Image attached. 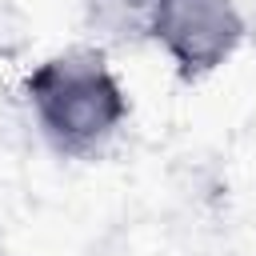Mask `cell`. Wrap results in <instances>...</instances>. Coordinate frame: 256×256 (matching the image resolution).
Returning <instances> with one entry per match:
<instances>
[{
	"label": "cell",
	"instance_id": "1",
	"mask_svg": "<svg viewBox=\"0 0 256 256\" xmlns=\"http://www.w3.org/2000/svg\"><path fill=\"white\" fill-rule=\"evenodd\" d=\"M36 136L64 160L100 156L128 124V88L100 44H72L36 60L20 80Z\"/></svg>",
	"mask_w": 256,
	"mask_h": 256
},
{
	"label": "cell",
	"instance_id": "2",
	"mask_svg": "<svg viewBox=\"0 0 256 256\" xmlns=\"http://www.w3.org/2000/svg\"><path fill=\"white\" fill-rule=\"evenodd\" d=\"M248 36L240 0H152L144 40L172 64L180 80H204L232 64Z\"/></svg>",
	"mask_w": 256,
	"mask_h": 256
},
{
	"label": "cell",
	"instance_id": "3",
	"mask_svg": "<svg viewBox=\"0 0 256 256\" xmlns=\"http://www.w3.org/2000/svg\"><path fill=\"white\" fill-rule=\"evenodd\" d=\"M84 20L96 36V44H120V40H144V16L152 0H80Z\"/></svg>",
	"mask_w": 256,
	"mask_h": 256
}]
</instances>
